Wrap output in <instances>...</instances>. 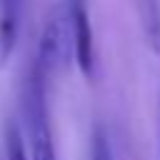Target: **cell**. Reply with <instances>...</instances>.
I'll return each mask as SVG.
<instances>
[{
    "instance_id": "1",
    "label": "cell",
    "mask_w": 160,
    "mask_h": 160,
    "mask_svg": "<svg viewBox=\"0 0 160 160\" xmlns=\"http://www.w3.org/2000/svg\"><path fill=\"white\" fill-rule=\"evenodd\" d=\"M45 88H48V78L32 62L22 88V128H20L30 160H58Z\"/></svg>"
},
{
    "instance_id": "2",
    "label": "cell",
    "mask_w": 160,
    "mask_h": 160,
    "mask_svg": "<svg viewBox=\"0 0 160 160\" xmlns=\"http://www.w3.org/2000/svg\"><path fill=\"white\" fill-rule=\"evenodd\" d=\"M45 78L62 72L70 62H72V30H70V18L62 5H55L40 30V40H38V55L32 60Z\"/></svg>"
},
{
    "instance_id": "3",
    "label": "cell",
    "mask_w": 160,
    "mask_h": 160,
    "mask_svg": "<svg viewBox=\"0 0 160 160\" xmlns=\"http://www.w3.org/2000/svg\"><path fill=\"white\" fill-rule=\"evenodd\" d=\"M65 10L70 18V30H72V60L78 62V68L85 78H92L95 38H92V22H90V12H88V0H65Z\"/></svg>"
},
{
    "instance_id": "4",
    "label": "cell",
    "mask_w": 160,
    "mask_h": 160,
    "mask_svg": "<svg viewBox=\"0 0 160 160\" xmlns=\"http://www.w3.org/2000/svg\"><path fill=\"white\" fill-rule=\"evenodd\" d=\"M22 0H0V65L12 55L20 35Z\"/></svg>"
},
{
    "instance_id": "5",
    "label": "cell",
    "mask_w": 160,
    "mask_h": 160,
    "mask_svg": "<svg viewBox=\"0 0 160 160\" xmlns=\"http://www.w3.org/2000/svg\"><path fill=\"white\" fill-rule=\"evenodd\" d=\"M5 160H30L22 132H20V125L15 120H10L5 125Z\"/></svg>"
},
{
    "instance_id": "6",
    "label": "cell",
    "mask_w": 160,
    "mask_h": 160,
    "mask_svg": "<svg viewBox=\"0 0 160 160\" xmlns=\"http://www.w3.org/2000/svg\"><path fill=\"white\" fill-rule=\"evenodd\" d=\"M90 160H112V150H110V142H108V138H105L102 130H95L92 132Z\"/></svg>"
}]
</instances>
